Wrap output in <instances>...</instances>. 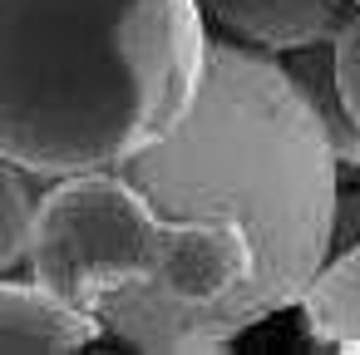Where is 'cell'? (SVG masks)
I'll list each match as a JSON object with an SVG mask.
<instances>
[{"instance_id": "10", "label": "cell", "mask_w": 360, "mask_h": 355, "mask_svg": "<svg viewBox=\"0 0 360 355\" xmlns=\"http://www.w3.org/2000/svg\"><path fill=\"white\" fill-rule=\"evenodd\" d=\"M355 6H360V0H355Z\"/></svg>"}, {"instance_id": "5", "label": "cell", "mask_w": 360, "mask_h": 355, "mask_svg": "<svg viewBox=\"0 0 360 355\" xmlns=\"http://www.w3.org/2000/svg\"><path fill=\"white\" fill-rule=\"evenodd\" d=\"M104 330V321L75 301H65L60 291H50L45 281H20L6 276L0 281V355H30V350H84L94 345Z\"/></svg>"}, {"instance_id": "8", "label": "cell", "mask_w": 360, "mask_h": 355, "mask_svg": "<svg viewBox=\"0 0 360 355\" xmlns=\"http://www.w3.org/2000/svg\"><path fill=\"white\" fill-rule=\"evenodd\" d=\"M30 178H35V168L0 153V271H15L35 247L45 198L30 193Z\"/></svg>"}, {"instance_id": "6", "label": "cell", "mask_w": 360, "mask_h": 355, "mask_svg": "<svg viewBox=\"0 0 360 355\" xmlns=\"http://www.w3.org/2000/svg\"><path fill=\"white\" fill-rule=\"evenodd\" d=\"M202 6L247 45L262 50H311L335 45L345 20L360 11L355 0H202Z\"/></svg>"}, {"instance_id": "1", "label": "cell", "mask_w": 360, "mask_h": 355, "mask_svg": "<svg viewBox=\"0 0 360 355\" xmlns=\"http://www.w3.org/2000/svg\"><path fill=\"white\" fill-rule=\"evenodd\" d=\"M335 129L266 55L212 45L183 124L124 163V178L173 217H232L257 247L252 276L212 306L158 301L143 281L99 301L104 330L139 350H222L257 321L301 306L335 237Z\"/></svg>"}, {"instance_id": "4", "label": "cell", "mask_w": 360, "mask_h": 355, "mask_svg": "<svg viewBox=\"0 0 360 355\" xmlns=\"http://www.w3.org/2000/svg\"><path fill=\"white\" fill-rule=\"evenodd\" d=\"M257 266V247L232 217H173L163 227L148 291L173 306H212L232 296Z\"/></svg>"}, {"instance_id": "2", "label": "cell", "mask_w": 360, "mask_h": 355, "mask_svg": "<svg viewBox=\"0 0 360 355\" xmlns=\"http://www.w3.org/2000/svg\"><path fill=\"white\" fill-rule=\"evenodd\" d=\"M202 0H0V153L40 178L124 168L207 75Z\"/></svg>"}, {"instance_id": "9", "label": "cell", "mask_w": 360, "mask_h": 355, "mask_svg": "<svg viewBox=\"0 0 360 355\" xmlns=\"http://www.w3.org/2000/svg\"><path fill=\"white\" fill-rule=\"evenodd\" d=\"M330 84H335V109H340V153L360 158V11L345 20V30L330 45Z\"/></svg>"}, {"instance_id": "7", "label": "cell", "mask_w": 360, "mask_h": 355, "mask_svg": "<svg viewBox=\"0 0 360 355\" xmlns=\"http://www.w3.org/2000/svg\"><path fill=\"white\" fill-rule=\"evenodd\" d=\"M301 325L326 350H360V242L321 266L301 296Z\"/></svg>"}, {"instance_id": "3", "label": "cell", "mask_w": 360, "mask_h": 355, "mask_svg": "<svg viewBox=\"0 0 360 355\" xmlns=\"http://www.w3.org/2000/svg\"><path fill=\"white\" fill-rule=\"evenodd\" d=\"M168 217L124 178V168L65 173L40 202L30 271L65 301L99 316L119 286L148 281Z\"/></svg>"}]
</instances>
